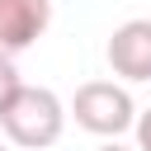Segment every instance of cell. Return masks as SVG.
<instances>
[{
  "label": "cell",
  "instance_id": "6da1fadb",
  "mask_svg": "<svg viewBox=\"0 0 151 151\" xmlns=\"http://www.w3.org/2000/svg\"><path fill=\"white\" fill-rule=\"evenodd\" d=\"M66 118H71V104H61L57 90H47V85H19L14 99L0 113V132L9 137V146L42 151V146H57V137L66 132Z\"/></svg>",
  "mask_w": 151,
  "mask_h": 151
},
{
  "label": "cell",
  "instance_id": "7a4b0ae2",
  "mask_svg": "<svg viewBox=\"0 0 151 151\" xmlns=\"http://www.w3.org/2000/svg\"><path fill=\"white\" fill-rule=\"evenodd\" d=\"M71 118H76V127H85L94 137H123L137 123V104L113 80H85L71 99Z\"/></svg>",
  "mask_w": 151,
  "mask_h": 151
},
{
  "label": "cell",
  "instance_id": "3957f363",
  "mask_svg": "<svg viewBox=\"0 0 151 151\" xmlns=\"http://www.w3.org/2000/svg\"><path fill=\"white\" fill-rule=\"evenodd\" d=\"M104 57H109L113 76H123V80H132V85L151 80V19H127V24H118V28L109 33Z\"/></svg>",
  "mask_w": 151,
  "mask_h": 151
},
{
  "label": "cell",
  "instance_id": "277c9868",
  "mask_svg": "<svg viewBox=\"0 0 151 151\" xmlns=\"http://www.w3.org/2000/svg\"><path fill=\"white\" fill-rule=\"evenodd\" d=\"M52 24V0H0V52H28Z\"/></svg>",
  "mask_w": 151,
  "mask_h": 151
},
{
  "label": "cell",
  "instance_id": "5b68a950",
  "mask_svg": "<svg viewBox=\"0 0 151 151\" xmlns=\"http://www.w3.org/2000/svg\"><path fill=\"white\" fill-rule=\"evenodd\" d=\"M24 80H19V71H14V57H5L0 52V113H5V104L14 99V90H19Z\"/></svg>",
  "mask_w": 151,
  "mask_h": 151
},
{
  "label": "cell",
  "instance_id": "8992f818",
  "mask_svg": "<svg viewBox=\"0 0 151 151\" xmlns=\"http://www.w3.org/2000/svg\"><path fill=\"white\" fill-rule=\"evenodd\" d=\"M132 132H137V151H151V109H137Z\"/></svg>",
  "mask_w": 151,
  "mask_h": 151
},
{
  "label": "cell",
  "instance_id": "52a82bcc",
  "mask_svg": "<svg viewBox=\"0 0 151 151\" xmlns=\"http://www.w3.org/2000/svg\"><path fill=\"white\" fill-rule=\"evenodd\" d=\"M94 151H132V146H123V142H118V137H104V142H99V146H94Z\"/></svg>",
  "mask_w": 151,
  "mask_h": 151
},
{
  "label": "cell",
  "instance_id": "ba28073f",
  "mask_svg": "<svg viewBox=\"0 0 151 151\" xmlns=\"http://www.w3.org/2000/svg\"><path fill=\"white\" fill-rule=\"evenodd\" d=\"M0 151H9V137H0Z\"/></svg>",
  "mask_w": 151,
  "mask_h": 151
}]
</instances>
